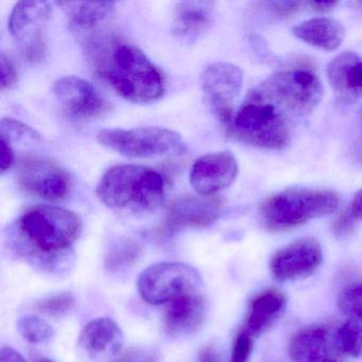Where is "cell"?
Returning <instances> with one entry per match:
<instances>
[{
  "instance_id": "cell-1",
  "label": "cell",
  "mask_w": 362,
  "mask_h": 362,
  "mask_svg": "<svg viewBox=\"0 0 362 362\" xmlns=\"http://www.w3.org/2000/svg\"><path fill=\"white\" fill-rule=\"evenodd\" d=\"M80 42L95 74L122 98L148 103L164 95L162 71L134 44L107 27Z\"/></svg>"
},
{
  "instance_id": "cell-2",
  "label": "cell",
  "mask_w": 362,
  "mask_h": 362,
  "mask_svg": "<svg viewBox=\"0 0 362 362\" xmlns=\"http://www.w3.org/2000/svg\"><path fill=\"white\" fill-rule=\"evenodd\" d=\"M18 253L49 272L71 266V247L82 233L78 214L54 205L25 209L13 228Z\"/></svg>"
},
{
  "instance_id": "cell-3",
  "label": "cell",
  "mask_w": 362,
  "mask_h": 362,
  "mask_svg": "<svg viewBox=\"0 0 362 362\" xmlns=\"http://www.w3.org/2000/svg\"><path fill=\"white\" fill-rule=\"evenodd\" d=\"M97 196L105 206L114 211L150 213L164 202L165 182L154 169L119 165L101 177Z\"/></svg>"
},
{
  "instance_id": "cell-4",
  "label": "cell",
  "mask_w": 362,
  "mask_h": 362,
  "mask_svg": "<svg viewBox=\"0 0 362 362\" xmlns=\"http://www.w3.org/2000/svg\"><path fill=\"white\" fill-rule=\"evenodd\" d=\"M253 90L292 126L308 117L323 97L321 80L302 67L276 71Z\"/></svg>"
},
{
  "instance_id": "cell-5",
  "label": "cell",
  "mask_w": 362,
  "mask_h": 362,
  "mask_svg": "<svg viewBox=\"0 0 362 362\" xmlns=\"http://www.w3.org/2000/svg\"><path fill=\"white\" fill-rule=\"evenodd\" d=\"M340 198L326 189L294 188L273 194L260 205L262 226L272 232H281L302 226L317 218L334 213Z\"/></svg>"
},
{
  "instance_id": "cell-6",
  "label": "cell",
  "mask_w": 362,
  "mask_h": 362,
  "mask_svg": "<svg viewBox=\"0 0 362 362\" xmlns=\"http://www.w3.org/2000/svg\"><path fill=\"white\" fill-rule=\"evenodd\" d=\"M292 128L252 90L235 113L228 132L255 147L283 150L291 141Z\"/></svg>"
},
{
  "instance_id": "cell-7",
  "label": "cell",
  "mask_w": 362,
  "mask_h": 362,
  "mask_svg": "<svg viewBox=\"0 0 362 362\" xmlns=\"http://www.w3.org/2000/svg\"><path fill=\"white\" fill-rule=\"evenodd\" d=\"M97 139L101 145L130 158H156L181 153L185 149L179 133L156 127L107 129L97 134Z\"/></svg>"
},
{
  "instance_id": "cell-8",
  "label": "cell",
  "mask_w": 362,
  "mask_h": 362,
  "mask_svg": "<svg viewBox=\"0 0 362 362\" xmlns=\"http://www.w3.org/2000/svg\"><path fill=\"white\" fill-rule=\"evenodd\" d=\"M139 291L151 305L169 304L181 296L196 293L201 286L198 271L177 262H158L139 275Z\"/></svg>"
},
{
  "instance_id": "cell-9",
  "label": "cell",
  "mask_w": 362,
  "mask_h": 362,
  "mask_svg": "<svg viewBox=\"0 0 362 362\" xmlns=\"http://www.w3.org/2000/svg\"><path fill=\"white\" fill-rule=\"evenodd\" d=\"M48 1L27 0L16 4L9 18V30L23 54L30 62H40L47 52L46 26L52 16Z\"/></svg>"
},
{
  "instance_id": "cell-10",
  "label": "cell",
  "mask_w": 362,
  "mask_h": 362,
  "mask_svg": "<svg viewBox=\"0 0 362 362\" xmlns=\"http://www.w3.org/2000/svg\"><path fill=\"white\" fill-rule=\"evenodd\" d=\"M18 183L25 194L48 202L64 200L71 186L69 175L62 167L37 156L23 158L18 169Z\"/></svg>"
},
{
  "instance_id": "cell-11",
  "label": "cell",
  "mask_w": 362,
  "mask_h": 362,
  "mask_svg": "<svg viewBox=\"0 0 362 362\" xmlns=\"http://www.w3.org/2000/svg\"><path fill=\"white\" fill-rule=\"evenodd\" d=\"M54 93L65 115L79 124L100 119L112 111L110 101L79 77L61 78L54 83Z\"/></svg>"
},
{
  "instance_id": "cell-12",
  "label": "cell",
  "mask_w": 362,
  "mask_h": 362,
  "mask_svg": "<svg viewBox=\"0 0 362 362\" xmlns=\"http://www.w3.org/2000/svg\"><path fill=\"white\" fill-rule=\"evenodd\" d=\"M243 83V71L230 63H214L203 71V92L226 131L232 124L235 101L240 95Z\"/></svg>"
},
{
  "instance_id": "cell-13",
  "label": "cell",
  "mask_w": 362,
  "mask_h": 362,
  "mask_svg": "<svg viewBox=\"0 0 362 362\" xmlns=\"http://www.w3.org/2000/svg\"><path fill=\"white\" fill-rule=\"evenodd\" d=\"M289 355L293 362H342L338 325L313 324L298 330L290 341Z\"/></svg>"
},
{
  "instance_id": "cell-14",
  "label": "cell",
  "mask_w": 362,
  "mask_h": 362,
  "mask_svg": "<svg viewBox=\"0 0 362 362\" xmlns=\"http://www.w3.org/2000/svg\"><path fill=\"white\" fill-rule=\"evenodd\" d=\"M323 262L319 241L304 238L279 250L271 258L270 270L279 281H298L313 275Z\"/></svg>"
},
{
  "instance_id": "cell-15",
  "label": "cell",
  "mask_w": 362,
  "mask_h": 362,
  "mask_svg": "<svg viewBox=\"0 0 362 362\" xmlns=\"http://www.w3.org/2000/svg\"><path fill=\"white\" fill-rule=\"evenodd\" d=\"M238 175V164L230 152L201 156L190 171V184L201 196H214L232 185Z\"/></svg>"
},
{
  "instance_id": "cell-16",
  "label": "cell",
  "mask_w": 362,
  "mask_h": 362,
  "mask_svg": "<svg viewBox=\"0 0 362 362\" xmlns=\"http://www.w3.org/2000/svg\"><path fill=\"white\" fill-rule=\"evenodd\" d=\"M222 207L218 197H182L169 206L167 222L173 228H206L220 217Z\"/></svg>"
},
{
  "instance_id": "cell-17",
  "label": "cell",
  "mask_w": 362,
  "mask_h": 362,
  "mask_svg": "<svg viewBox=\"0 0 362 362\" xmlns=\"http://www.w3.org/2000/svg\"><path fill=\"white\" fill-rule=\"evenodd\" d=\"M206 313V300L199 292L181 296L169 303L165 309L163 315L164 330L173 338L194 334L204 323Z\"/></svg>"
},
{
  "instance_id": "cell-18",
  "label": "cell",
  "mask_w": 362,
  "mask_h": 362,
  "mask_svg": "<svg viewBox=\"0 0 362 362\" xmlns=\"http://www.w3.org/2000/svg\"><path fill=\"white\" fill-rule=\"evenodd\" d=\"M286 305L287 298L279 289L269 288L262 290L250 302L241 329L251 334L254 339L267 334L283 317Z\"/></svg>"
},
{
  "instance_id": "cell-19",
  "label": "cell",
  "mask_w": 362,
  "mask_h": 362,
  "mask_svg": "<svg viewBox=\"0 0 362 362\" xmlns=\"http://www.w3.org/2000/svg\"><path fill=\"white\" fill-rule=\"evenodd\" d=\"M79 344L94 359L115 357L122 351L124 334L114 320L98 317L84 326Z\"/></svg>"
},
{
  "instance_id": "cell-20",
  "label": "cell",
  "mask_w": 362,
  "mask_h": 362,
  "mask_svg": "<svg viewBox=\"0 0 362 362\" xmlns=\"http://www.w3.org/2000/svg\"><path fill=\"white\" fill-rule=\"evenodd\" d=\"M63 8L67 18L69 28L77 35L78 40L86 39L101 29L109 26L112 16L115 13V3H59Z\"/></svg>"
},
{
  "instance_id": "cell-21",
  "label": "cell",
  "mask_w": 362,
  "mask_h": 362,
  "mask_svg": "<svg viewBox=\"0 0 362 362\" xmlns=\"http://www.w3.org/2000/svg\"><path fill=\"white\" fill-rule=\"evenodd\" d=\"M215 4L211 1H182L173 12V35L185 42L194 43L213 22Z\"/></svg>"
},
{
  "instance_id": "cell-22",
  "label": "cell",
  "mask_w": 362,
  "mask_h": 362,
  "mask_svg": "<svg viewBox=\"0 0 362 362\" xmlns=\"http://www.w3.org/2000/svg\"><path fill=\"white\" fill-rule=\"evenodd\" d=\"M327 77L334 92L341 96H357L362 93V59L353 52L338 54L327 67Z\"/></svg>"
},
{
  "instance_id": "cell-23",
  "label": "cell",
  "mask_w": 362,
  "mask_h": 362,
  "mask_svg": "<svg viewBox=\"0 0 362 362\" xmlns=\"http://www.w3.org/2000/svg\"><path fill=\"white\" fill-rule=\"evenodd\" d=\"M293 33L300 41L313 47L334 52L342 44L345 29L338 21L319 18L300 23L294 27Z\"/></svg>"
},
{
  "instance_id": "cell-24",
  "label": "cell",
  "mask_w": 362,
  "mask_h": 362,
  "mask_svg": "<svg viewBox=\"0 0 362 362\" xmlns=\"http://www.w3.org/2000/svg\"><path fill=\"white\" fill-rule=\"evenodd\" d=\"M338 340L344 357L362 358V313L338 325Z\"/></svg>"
},
{
  "instance_id": "cell-25",
  "label": "cell",
  "mask_w": 362,
  "mask_h": 362,
  "mask_svg": "<svg viewBox=\"0 0 362 362\" xmlns=\"http://www.w3.org/2000/svg\"><path fill=\"white\" fill-rule=\"evenodd\" d=\"M18 329L28 342H46L54 336V330L45 320L35 315H26L18 321Z\"/></svg>"
},
{
  "instance_id": "cell-26",
  "label": "cell",
  "mask_w": 362,
  "mask_h": 362,
  "mask_svg": "<svg viewBox=\"0 0 362 362\" xmlns=\"http://www.w3.org/2000/svg\"><path fill=\"white\" fill-rule=\"evenodd\" d=\"M141 252V247L134 241H124L111 251L107 259V264L112 269L131 266L136 262Z\"/></svg>"
},
{
  "instance_id": "cell-27",
  "label": "cell",
  "mask_w": 362,
  "mask_h": 362,
  "mask_svg": "<svg viewBox=\"0 0 362 362\" xmlns=\"http://www.w3.org/2000/svg\"><path fill=\"white\" fill-rule=\"evenodd\" d=\"M75 298L73 294L69 292L56 294V296H49L45 300H41L35 305V308L40 313L45 315H52V317H59V315H65L75 306Z\"/></svg>"
},
{
  "instance_id": "cell-28",
  "label": "cell",
  "mask_w": 362,
  "mask_h": 362,
  "mask_svg": "<svg viewBox=\"0 0 362 362\" xmlns=\"http://www.w3.org/2000/svg\"><path fill=\"white\" fill-rule=\"evenodd\" d=\"M339 308L347 317L362 313V281L351 284L341 291L338 298Z\"/></svg>"
},
{
  "instance_id": "cell-29",
  "label": "cell",
  "mask_w": 362,
  "mask_h": 362,
  "mask_svg": "<svg viewBox=\"0 0 362 362\" xmlns=\"http://www.w3.org/2000/svg\"><path fill=\"white\" fill-rule=\"evenodd\" d=\"M1 135L8 141H37L40 136L35 130L13 118H4L1 122Z\"/></svg>"
},
{
  "instance_id": "cell-30",
  "label": "cell",
  "mask_w": 362,
  "mask_h": 362,
  "mask_svg": "<svg viewBox=\"0 0 362 362\" xmlns=\"http://www.w3.org/2000/svg\"><path fill=\"white\" fill-rule=\"evenodd\" d=\"M255 339L245 330H239L233 343L230 362H250Z\"/></svg>"
},
{
  "instance_id": "cell-31",
  "label": "cell",
  "mask_w": 362,
  "mask_h": 362,
  "mask_svg": "<svg viewBox=\"0 0 362 362\" xmlns=\"http://www.w3.org/2000/svg\"><path fill=\"white\" fill-rule=\"evenodd\" d=\"M262 9L270 14L272 18H289L290 16L298 13L302 7V3L296 1H279V3L260 4Z\"/></svg>"
},
{
  "instance_id": "cell-32",
  "label": "cell",
  "mask_w": 362,
  "mask_h": 362,
  "mask_svg": "<svg viewBox=\"0 0 362 362\" xmlns=\"http://www.w3.org/2000/svg\"><path fill=\"white\" fill-rule=\"evenodd\" d=\"M158 353L152 349L134 347L122 354L114 362H158Z\"/></svg>"
},
{
  "instance_id": "cell-33",
  "label": "cell",
  "mask_w": 362,
  "mask_h": 362,
  "mask_svg": "<svg viewBox=\"0 0 362 362\" xmlns=\"http://www.w3.org/2000/svg\"><path fill=\"white\" fill-rule=\"evenodd\" d=\"M18 82V71L12 61L3 54L0 60V84L1 90H9Z\"/></svg>"
},
{
  "instance_id": "cell-34",
  "label": "cell",
  "mask_w": 362,
  "mask_h": 362,
  "mask_svg": "<svg viewBox=\"0 0 362 362\" xmlns=\"http://www.w3.org/2000/svg\"><path fill=\"white\" fill-rule=\"evenodd\" d=\"M356 220L349 213V209L341 214L338 219L334 221L332 230H334V236L338 238H346L349 235L353 234L355 228Z\"/></svg>"
},
{
  "instance_id": "cell-35",
  "label": "cell",
  "mask_w": 362,
  "mask_h": 362,
  "mask_svg": "<svg viewBox=\"0 0 362 362\" xmlns=\"http://www.w3.org/2000/svg\"><path fill=\"white\" fill-rule=\"evenodd\" d=\"M0 148H1V156H0V170L1 173L11 168L14 163V152L11 148V143L1 135L0 137Z\"/></svg>"
},
{
  "instance_id": "cell-36",
  "label": "cell",
  "mask_w": 362,
  "mask_h": 362,
  "mask_svg": "<svg viewBox=\"0 0 362 362\" xmlns=\"http://www.w3.org/2000/svg\"><path fill=\"white\" fill-rule=\"evenodd\" d=\"M199 362H221V357L215 347L207 345L199 353Z\"/></svg>"
},
{
  "instance_id": "cell-37",
  "label": "cell",
  "mask_w": 362,
  "mask_h": 362,
  "mask_svg": "<svg viewBox=\"0 0 362 362\" xmlns=\"http://www.w3.org/2000/svg\"><path fill=\"white\" fill-rule=\"evenodd\" d=\"M0 362H26V360L16 349L4 346L0 353Z\"/></svg>"
},
{
  "instance_id": "cell-38",
  "label": "cell",
  "mask_w": 362,
  "mask_h": 362,
  "mask_svg": "<svg viewBox=\"0 0 362 362\" xmlns=\"http://www.w3.org/2000/svg\"><path fill=\"white\" fill-rule=\"evenodd\" d=\"M349 213L353 216L356 221L362 220V189L356 194L351 206L349 207Z\"/></svg>"
},
{
  "instance_id": "cell-39",
  "label": "cell",
  "mask_w": 362,
  "mask_h": 362,
  "mask_svg": "<svg viewBox=\"0 0 362 362\" xmlns=\"http://www.w3.org/2000/svg\"><path fill=\"white\" fill-rule=\"evenodd\" d=\"M309 7L313 8L317 12H329L338 6L336 1H311L308 3Z\"/></svg>"
},
{
  "instance_id": "cell-40",
  "label": "cell",
  "mask_w": 362,
  "mask_h": 362,
  "mask_svg": "<svg viewBox=\"0 0 362 362\" xmlns=\"http://www.w3.org/2000/svg\"><path fill=\"white\" fill-rule=\"evenodd\" d=\"M35 362H54L52 360L47 359V358H39V359L35 360Z\"/></svg>"
},
{
  "instance_id": "cell-41",
  "label": "cell",
  "mask_w": 362,
  "mask_h": 362,
  "mask_svg": "<svg viewBox=\"0 0 362 362\" xmlns=\"http://www.w3.org/2000/svg\"><path fill=\"white\" fill-rule=\"evenodd\" d=\"M358 5H359V6H360V7H361V8H362V3H358Z\"/></svg>"
}]
</instances>
